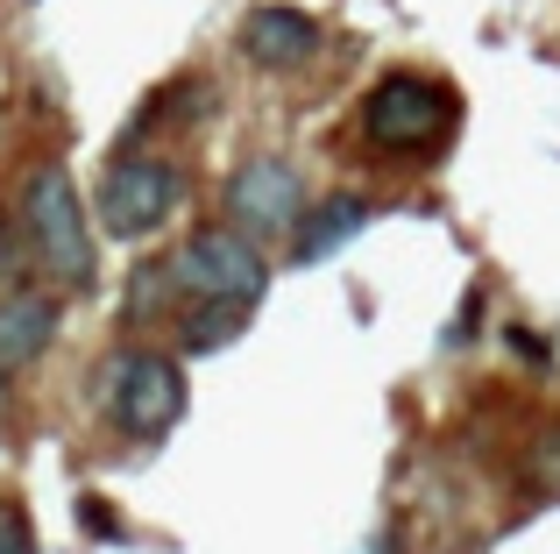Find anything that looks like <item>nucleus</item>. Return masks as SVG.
I'll list each match as a JSON object with an SVG mask.
<instances>
[{
    "instance_id": "1",
    "label": "nucleus",
    "mask_w": 560,
    "mask_h": 554,
    "mask_svg": "<svg viewBox=\"0 0 560 554\" xmlns=\"http://www.w3.org/2000/svg\"><path fill=\"white\" fill-rule=\"evenodd\" d=\"M14 221H22L28 264L50 277L57 291H93V221H85L79 193H71L65 164H36L22 178V199H14Z\"/></svg>"
},
{
    "instance_id": "2",
    "label": "nucleus",
    "mask_w": 560,
    "mask_h": 554,
    "mask_svg": "<svg viewBox=\"0 0 560 554\" xmlns=\"http://www.w3.org/2000/svg\"><path fill=\"white\" fill-rule=\"evenodd\" d=\"M171 270V291H178L185 305H234V313H248V305L270 291V264H262L256 235H242V228H191L178 242V256H164Z\"/></svg>"
},
{
    "instance_id": "3",
    "label": "nucleus",
    "mask_w": 560,
    "mask_h": 554,
    "mask_svg": "<svg viewBox=\"0 0 560 554\" xmlns=\"http://www.w3.org/2000/svg\"><path fill=\"white\" fill-rule=\"evenodd\" d=\"M454 122H462L454 85L425 79V71H390V79H376L370 100H362V136H370V150H383V157H433L440 142L454 136Z\"/></svg>"
},
{
    "instance_id": "4",
    "label": "nucleus",
    "mask_w": 560,
    "mask_h": 554,
    "mask_svg": "<svg viewBox=\"0 0 560 554\" xmlns=\"http://www.w3.org/2000/svg\"><path fill=\"white\" fill-rule=\"evenodd\" d=\"M100 405L128 441H164L185 413V370L164 348H114L100 362Z\"/></svg>"
},
{
    "instance_id": "5",
    "label": "nucleus",
    "mask_w": 560,
    "mask_h": 554,
    "mask_svg": "<svg viewBox=\"0 0 560 554\" xmlns=\"http://www.w3.org/2000/svg\"><path fill=\"white\" fill-rule=\"evenodd\" d=\"M185 193H191V178H185L178 157L121 150L107 164V178H100V228H107L114 242H142L185 207Z\"/></svg>"
},
{
    "instance_id": "6",
    "label": "nucleus",
    "mask_w": 560,
    "mask_h": 554,
    "mask_svg": "<svg viewBox=\"0 0 560 554\" xmlns=\"http://www.w3.org/2000/svg\"><path fill=\"white\" fill-rule=\"evenodd\" d=\"M305 213V185L284 157H248L228 178V228L242 235H291Z\"/></svg>"
},
{
    "instance_id": "7",
    "label": "nucleus",
    "mask_w": 560,
    "mask_h": 554,
    "mask_svg": "<svg viewBox=\"0 0 560 554\" xmlns=\"http://www.w3.org/2000/svg\"><path fill=\"white\" fill-rule=\"evenodd\" d=\"M319 50H327V36H319V22L305 8L262 0V8L242 14V57L256 71H299V65H313Z\"/></svg>"
},
{
    "instance_id": "8",
    "label": "nucleus",
    "mask_w": 560,
    "mask_h": 554,
    "mask_svg": "<svg viewBox=\"0 0 560 554\" xmlns=\"http://www.w3.org/2000/svg\"><path fill=\"white\" fill-rule=\"evenodd\" d=\"M50 342H57V291H43V285L0 291V377L28 370Z\"/></svg>"
},
{
    "instance_id": "9",
    "label": "nucleus",
    "mask_w": 560,
    "mask_h": 554,
    "mask_svg": "<svg viewBox=\"0 0 560 554\" xmlns=\"http://www.w3.org/2000/svg\"><path fill=\"white\" fill-rule=\"evenodd\" d=\"M370 199H355V193H341V199H319V207H305L299 213V228H291V256L299 264H327L341 242H355L362 228H370Z\"/></svg>"
},
{
    "instance_id": "10",
    "label": "nucleus",
    "mask_w": 560,
    "mask_h": 554,
    "mask_svg": "<svg viewBox=\"0 0 560 554\" xmlns=\"http://www.w3.org/2000/svg\"><path fill=\"white\" fill-rule=\"evenodd\" d=\"M28 270H36V264H28V242H22V221H14V213H8V221H0V291L28 285Z\"/></svg>"
},
{
    "instance_id": "11",
    "label": "nucleus",
    "mask_w": 560,
    "mask_h": 554,
    "mask_svg": "<svg viewBox=\"0 0 560 554\" xmlns=\"http://www.w3.org/2000/svg\"><path fill=\"white\" fill-rule=\"evenodd\" d=\"M0 554H36V527L14 498H0Z\"/></svg>"
},
{
    "instance_id": "12",
    "label": "nucleus",
    "mask_w": 560,
    "mask_h": 554,
    "mask_svg": "<svg viewBox=\"0 0 560 554\" xmlns=\"http://www.w3.org/2000/svg\"><path fill=\"white\" fill-rule=\"evenodd\" d=\"M539 484H560V434L539 448Z\"/></svg>"
}]
</instances>
